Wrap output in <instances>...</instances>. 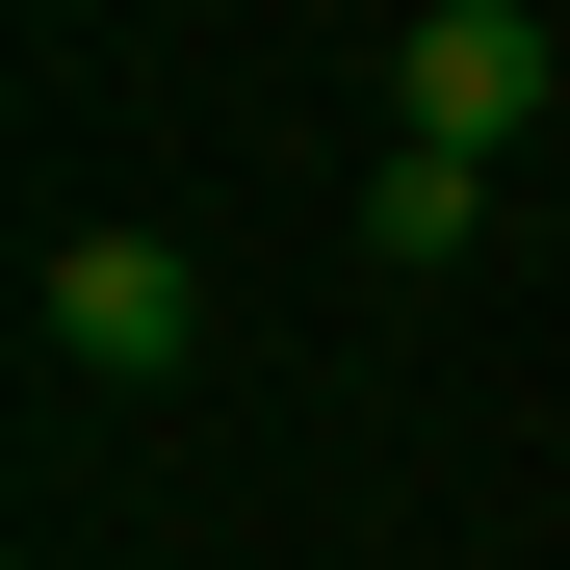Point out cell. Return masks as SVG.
<instances>
[{
    "label": "cell",
    "mask_w": 570,
    "mask_h": 570,
    "mask_svg": "<svg viewBox=\"0 0 570 570\" xmlns=\"http://www.w3.org/2000/svg\"><path fill=\"white\" fill-rule=\"evenodd\" d=\"M390 105H415V156H519L570 105V27H544V0H415V27H390Z\"/></svg>",
    "instance_id": "6da1fadb"
},
{
    "label": "cell",
    "mask_w": 570,
    "mask_h": 570,
    "mask_svg": "<svg viewBox=\"0 0 570 570\" xmlns=\"http://www.w3.org/2000/svg\"><path fill=\"white\" fill-rule=\"evenodd\" d=\"M27 312H52L78 390H181V363H208V259H181V234H52Z\"/></svg>",
    "instance_id": "7a4b0ae2"
},
{
    "label": "cell",
    "mask_w": 570,
    "mask_h": 570,
    "mask_svg": "<svg viewBox=\"0 0 570 570\" xmlns=\"http://www.w3.org/2000/svg\"><path fill=\"white\" fill-rule=\"evenodd\" d=\"M466 234H493V156H415V130H390V181H363V259H415V285H441Z\"/></svg>",
    "instance_id": "3957f363"
}]
</instances>
